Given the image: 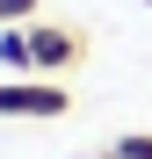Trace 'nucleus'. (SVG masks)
Segmentation results:
<instances>
[{
  "instance_id": "obj_3",
  "label": "nucleus",
  "mask_w": 152,
  "mask_h": 159,
  "mask_svg": "<svg viewBox=\"0 0 152 159\" xmlns=\"http://www.w3.org/2000/svg\"><path fill=\"white\" fill-rule=\"evenodd\" d=\"M0 65L29 72V22H15V29H0Z\"/></svg>"
},
{
  "instance_id": "obj_2",
  "label": "nucleus",
  "mask_w": 152,
  "mask_h": 159,
  "mask_svg": "<svg viewBox=\"0 0 152 159\" xmlns=\"http://www.w3.org/2000/svg\"><path fill=\"white\" fill-rule=\"evenodd\" d=\"M72 94L58 87V80H7L0 87V116H65Z\"/></svg>"
},
{
  "instance_id": "obj_5",
  "label": "nucleus",
  "mask_w": 152,
  "mask_h": 159,
  "mask_svg": "<svg viewBox=\"0 0 152 159\" xmlns=\"http://www.w3.org/2000/svg\"><path fill=\"white\" fill-rule=\"evenodd\" d=\"M116 159H152V138H123V145H116Z\"/></svg>"
},
{
  "instance_id": "obj_4",
  "label": "nucleus",
  "mask_w": 152,
  "mask_h": 159,
  "mask_svg": "<svg viewBox=\"0 0 152 159\" xmlns=\"http://www.w3.org/2000/svg\"><path fill=\"white\" fill-rule=\"evenodd\" d=\"M15 22H36V0H0V29H15Z\"/></svg>"
},
{
  "instance_id": "obj_1",
  "label": "nucleus",
  "mask_w": 152,
  "mask_h": 159,
  "mask_svg": "<svg viewBox=\"0 0 152 159\" xmlns=\"http://www.w3.org/2000/svg\"><path fill=\"white\" fill-rule=\"evenodd\" d=\"M80 29H65V22H29V72H65L80 65Z\"/></svg>"
}]
</instances>
